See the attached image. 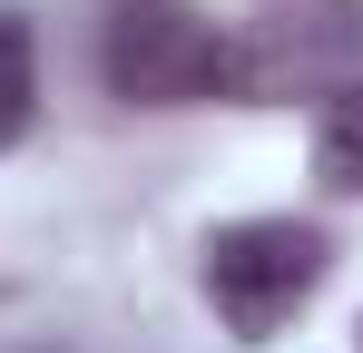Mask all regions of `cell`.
Listing matches in <instances>:
<instances>
[{
  "instance_id": "7a4b0ae2",
  "label": "cell",
  "mask_w": 363,
  "mask_h": 353,
  "mask_svg": "<svg viewBox=\"0 0 363 353\" xmlns=\"http://www.w3.org/2000/svg\"><path fill=\"white\" fill-rule=\"evenodd\" d=\"M324 265H334L324 226H295V216H245V226H216V235H206V304H216V324H226V334L265 344L275 324H295L304 304H314Z\"/></svg>"
},
{
  "instance_id": "3957f363",
  "label": "cell",
  "mask_w": 363,
  "mask_h": 353,
  "mask_svg": "<svg viewBox=\"0 0 363 353\" xmlns=\"http://www.w3.org/2000/svg\"><path fill=\"white\" fill-rule=\"evenodd\" d=\"M30 118H40V40L20 10H0V157L30 138Z\"/></svg>"
},
{
  "instance_id": "277c9868",
  "label": "cell",
  "mask_w": 363,
  "mask_h": 353,
  "mask_svg": "<svg viewBox=\"0 0 363 353\" xmlns=\"http://www.w3.org/2000/svg\"><path fill=\"white\" fill-rule=\"evenodd\" d=\"M314 167H324V186L363 196V79L344 99H324V118H314Z\"/></svg>"
},
{
  "instance_id": "6da1fadb",
  "label": "cell",
  "mask_w": 363,
  "mask_h": 353,
  "mask_svg": "<svg viewBox=\"0 0 363 353\" xmlns=\"http://www.w3.org/2000/svg\"><path fill=\"white\" fill-rule=\"evenodd\" d=\"M99 79L128 108H196L245 79V50L186 0H118L99 20Z\"/></svg>"
}]
</instances>
